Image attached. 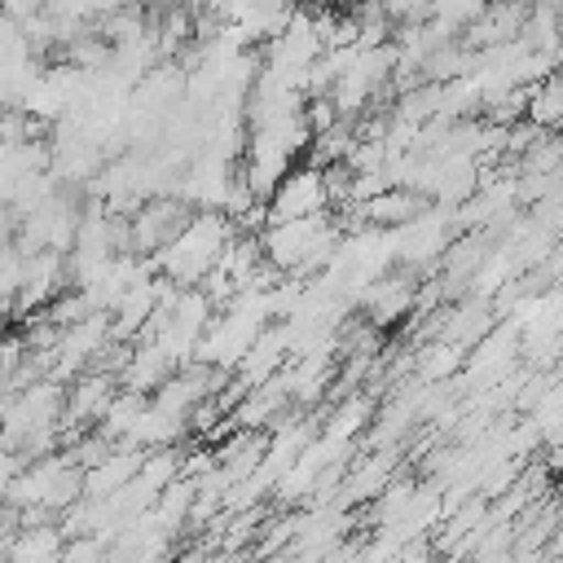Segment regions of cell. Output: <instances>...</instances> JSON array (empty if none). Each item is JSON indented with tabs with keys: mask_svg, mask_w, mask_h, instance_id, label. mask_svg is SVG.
<instances>
[{
	"mask_svg": "<svg viewBox=\"0 0 563 563\" xmlns=\"http://www.w3.org/2000/svg\"><path fill=\"white\" fill-rule=\"evenodd\" d=\"M559 110H563V84H559V75H545L541 84H532V88H528L523 123H532L537 132H554Z\"/></svg>",
	"mask_w": 563,
	"mask_h": 563,
	"instance_id": "7a4b0ae2",
	"label": "cell"
},
{
	"mask_svg": "<svg viewBox=\"0 0 563 563\" xmlns=\"http://www.w3.org/2000/svg\"><path fill=\"white\" fill-rule=\"evenodd\" d=\"M330 202H325V185H321V167H308V163H295L277 189L264 198V216L268 224H290V220H312V216H325Z\"/></svg>",
	"mask_w": 563,
	"mask_h": 563,
	"instance_id": "6da1fadb",
	"label": "cell"
}]
</instances>
